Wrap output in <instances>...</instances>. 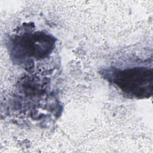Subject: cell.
<instances>
[{
	"mask_svg": "<svg viewBox=\"0 0 153 153\" xmlns=\"http://www.w3.org/2000/svg\"><path fill=\"white\" fill-rule=\"evenodd\" d=\"M114 78L115 84L129 94L145 97L152 91V74L147 69L133 68L120 71Z\"/></svg>",
	"mask_w": 153,
	"mask_h": 153,
	"instance_id": "cell-1",
	"label": "cell"
}]
</instances>
